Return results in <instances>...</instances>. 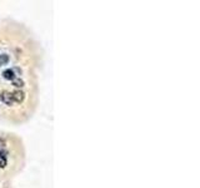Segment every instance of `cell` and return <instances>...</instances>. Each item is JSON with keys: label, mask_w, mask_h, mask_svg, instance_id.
I'll return each instance as SVG.
<instances>
[{"label": "cell", "mask_w": 200, "mask_h": 188, "mask_svg": "<svg viewBox=\"0 0 200 188\" xmlns=\"http://www.w3.org/2000/svg\"><path fill=\"white\" fill-rule=\"evenodd\" d=\"M11 97H13V100L18 102V103L24 100V93L21 90H15L14 93H11Z\"/></svg>", "instance_id": "2"}, {"label": "cell", "mask_w": 200, "mask_h": 188, "mask_svg": "<svg viewBox=\"0 0 200 188\" xmlns=\"http://www.w3.org/2000/svg\"><path fill=\"white\" fill-rule=\"evenodd\" d=\"M6 61H8V55H5V54L0 55V65H1V64H5Z\"/></svg>", "instance_id": "6"}, {"label": "cell", "mask_w": 200, "mask_h": 188, "mask_svg": "<svg viewBox=\"0 0 200 188\" xmlns=\"http://www.w3.org/2000/svg\"><path fill=\"white\" fill-rule=\"evenodd\" d=\"M13 85H14V87H16V88H21L24 85V82L21 79H14L13 80Z\"/></svg>", "instance_id": "5"}, {"label": "cell", "mask_w": 200, "mask_h": 188, "mask_svg": "<svg viewBox=\"0 0 200 188\" xmlns=\"http://www.w3.org/2000/svg\"><path fill=\"white\" fill-rule=\"evenodd\" d=\"M6 166V157L4 153H0V168H4Z\"/></svg>", "instance_id": "4"}, {"label": "cell", "mask_w": 200, "mask_h": 188, "mask_svg": "<svg viewBox=\"0 0 200 188\" xmlns=\"http://www.w3.org/2000/svg\"><path fill=\"white\" fill-rule=\"evenodd\" d=\"M3 77H4L6 80H14L15 79V73H14L13 69H8V70L3 71Z\"/></svg>", "instance_id": "3"}, {"label": "cell", "mask_w": 200, "mask_h": 188, "mask_svg": "<svg viewBox=\"0 0 200 188\" xmlns=\"http://www.w3.org/2000/svg\"><path fill=\"white\" fill-rule=\"evenodd\" d=\"M0 99H1V98H0Z\"/></svg>", "instance_id": "7"}, {"label": "cell", "mask_w": 200, "mask_h": 188, "mask_svg": "<svg viewBox=\"0 0 200 188\" xmlns=\"http://www.w3.org/2000/svg\"><path fill=\"white\" fill-rule=\"evenodd\" d=\"M0 98H1V100L4 102L5 104L8 105H11L13 104V97H11V93H9V92H4L1 95H0Z\"/></svg>", "instance_id": "1"}]
</instances>
